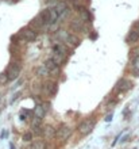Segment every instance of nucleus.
Segmentation results:
<instances>
[{"label":"nucleus","mask_w":139,"mask_h":149,"mask_svg":"<svg viewBox=\"0 0 139 149\" xmlns=\"http://www.w3.org/2000/svg\"><path fill=\"white\" fill-rule=\"evenodd\" d=\"M45 26H46V19H45V14H43V11L41 12V14H38V15L35 16L34 19L28 23V27L33 29L34 31H39V30L43 29Z\"/></svg>","instance_id":"obj_1"},{"label":"nucleus","mask_w":139,"mask_h":149,"mask_svg":"<svg viewBox=\"0 0 139 149\" xmlns=\"http://www.w3.org/2000/svg\"><path fill=\"white\" fill-rule=\"evenodd\" d=\"M72 136V129H70L69 126H65L62 125L59 129L55 130V137L59 140V141H65L68 138Z\"/></svg>","instance_id":"obj_2"},{"label":"nucleus","mask_w":139,"mask_h":149,"mask_svg":"<svg viewBox=\"0 0 139 149\" xmlns=\"http://www.w3.org/2000/svg\"><path fill=\"white\" fill-rule=\"evenodd\" d=\"M19 37L22 39H24V41L31 42V41H35V39H37V31H34L33 29H30L27 26V27H24V29H22V30H20Z\"/></svg>","instance_id":"obj_3"},{"label":"nucleus","mask_w":139,"mask_h":149,"mask_svg":"<svg viewBox=\"0 0 139 149\" xmlns=\"http://www.w3.org/2000/svg\"><path fill=\"white\" fill-rule=\"evenodd\" d=\"M93 129H95V121H93V119H86V121H84L81 125L78 126V132H80V134H82V136L89 134Z\"/></svg>","instance_id":"obj_4"},{"label":"nucleus","mask_w":139,"mask_h":149,"mask_svg":"<svg viewBox=\"0 0 139 149\" xmlns=\"http://www.w3.org/2000/svg\"><path fill=\"white\" fill-rule=\"evenodd\" d=\"M20 71H22V68H20L19 64H11V65L8 67L7 72H6L8 80H15V79L20 74Z\"/></svg>","instance_id":"obj_5"},{"label":"nucleus","mask_w":139,"mask_h":149,"mask_svg":"<svg viewBox=\"0 0 139 149\" xmlns=\"http://www.w3.org/2000/svg\"><path fill=\"white\" fill-rule=\"evenodd\" d=\"M130 88H131V81H128L127 79H120L116 87L113 88V91L115 92H123V91H127Z\"/></svg>","instance_id":"obj_6"},{"label":"nucleus","mask_w":139,"mask_h":149,"mask_svg":"<svg viewBox=\"0 0 139 149\" xmlns=\"http://www.w3.org/2000/svg\"><path fill=\"white\" fill-rule=\"evenodd\" d=\"M43 65H45V68H46L47 71L50 72V74H58L59 73V65H57L51 58L46 60Z\"/></svg>","instance_id":"obj_7"},{"label":"nucleus","mask_w":139,"mask_h":149,"mask_svg":"<svg viewBox=\"0 0 139 149\" xmlns=\"http://www.w3.org/2000/svg\"><path fill=\"white\" fill-rule=\"evenodd\" d=\"M43 91H45V94L47 95H54L57 92V84L55 83H51V81H47L43 84Z\"/></svg>","instance_id":"obj_8"},{"label":"nucleus","mask_w":139,"mask_h":149,"mask_svg":"<svg viewBox=\"0 0 139 149\" xmlns=\"http://www.w3.org/2000/svg\"><path fill=\"white\" fill-rule=\"evenodd\" d=\"M65 42H66V45H68V46L76 47V46H78V45H80V39H78V37L76 36V34H69V36L66 37Z\"/></svg>","instance_id":"obj_9"},{"label":"nucleus","mask_w":139,"mask_h":149,"mask_svg":"<svg viewBox=\"0 0 139 149\" xmlns=\"http://www.w3.org/2000/svg\"><path fill=\"white\" fill-rule=\"evenodd\" d=\"M54 52H57V53H59V54L62 56H68L69 54V50H68V47H66L65 43H62V42H58L54 45Z\"/></svg>","instance_id":"obj_10"},{"label":"nucleus","mask_w":139,"mask_h":149,"mask_svg":"<svg viewBox=\"0 0 139 149\" xmlns=\"http://www.w3.org/2000/svg\"><path fill=\"white\" fill-rule=\"evenodd\" d=\"M70 26L73 29V31H82L84 30V22L81 19H73L70 22Z\"/></svg>","instance_id":"obj_11"},{"label":"nucleus","mask_w":139,"mask_h":149,"mask_svg":"<svg viewBox=\"0 0 139 149\" xmlns=\"http://www.w3.org/2000/svg\"><path fill=\"white\" fill-rule=\"evenodd\" d=\"M80 19L84 22V23H89L91 22V14L86 8H81L80 10Z\"/></svg>","instance_id":"obj_12"},{"label":"nucleus","mask_w":139,"mask_h":149,"mask_svg":"<svg viewBox=\"0 0 139 149\" xmlns=\"http://www.w3.org/2000/svg\"><path fill=\"white\" fill-rule=\"evenodd\" d=\"M127 41H128L130 43H135V42H138V41H139V34L136 33L135 29H132L131 31L128 33V36H127Z\"/></svg>","instance_id":"obj_13"},{"label":"nucleus","mask_w":139,"mask_h":149,"mask_svg":"<svg viewBox=\"0 0 139 149\" xmlns=\"http://www.w3.org/2000/svg\"><path fill=\"white\" fill-rule=\"evenodd\" d=\"M65 56H62V54H59V53H57V52H54L53 53V56H51V60L54 61L57 65H62L64 64V61H65Z\"/></svg>","instance_id":"obj_14"},{"label":"nucleus","mask_w":139,"mask_h":149,"mask_svg":"<svg viewBox=\"0 0 139 149\" xmlns=\"http://www.w3.org/2000/svg\"><path fill=\"white\" fill-rule=\"evenodd\" d=\"M45 114H46V111H45V109H43L42 104H37L34 109V115L37 118H41L42 119L43 117H45Z\"/></svg>","instance_id":"obj_15"},{"label":"nucleus","mask_w":139,"mask_h":149,"mask_svg":"<svg viewBox=\"0 0 139 149\" xmlns=\"http://www.w3.org/2000/svg\"><path fill=\"white\" fill-rule=\"evenodd\" d=\"M43 134H45L46 138H53V137H55V129L51 127V126H46L43 129Z\"/></svg>","instance_id":"obj_16"},{"label":"nucleus","mask_w":139,"mask_h":149,"mask_svg":"<svg viewBox=\"0 0 139 149\" xmlns=\"http://www.w3.org/2000/svg\"><path fill=\"white\" fill-rule=\"evenodd\" d=\"M35 72H37V74H38V76H42V77H49V76H51L50 72H49L46 68H45V65H42V67H38Z\"/></svg>","instance_id":"obj_17"},{"label":"nucleus","mask_w":139,"mask_h":149,"mask_svg":"<svg viewBox=\"0 0 139 149\" xmlns=\"http://www.w3.org/2000/svg\"><path fill=\"white\" fill-rule=\"evenodd\" d=\"M54 8H55V11L58 12V16H59V15H61V14H62V12L65 11L66 8H69V7H68V4H66L65 1H58V3H57V6H55Z\"/></svg>","instance_id":"obj_18"},{"label":"nucleus","mask_w":139,"mask_h":149,"mask_svg":"<svg viewBox=\"0 0 139 149\" xmlns=\"http://www.w3.org/2000/svg\"><path fill=\"white\" fill-rule=\"evenodd\" d=\"M68 36H69V33L66 31V30H58L57 34H55V37L59 39V42H65V39Z\"/></svg>","instance_id":"obj_19"},{"label":"nucleus","mask_w":139,"mask_h":149,"mask_svg":"<svg viewBox=\"0 0 139 149\" xmlns=\"http://www.w3.org/2000/svg\"><path fill=\"white\" fill-rule=\"evenodd\" d=\"M33 149H46V144L43 140H37L33 144Z\"/></svg>","instance_id":"obj_20"},{"label":"nucleus","mask_w":139,"mask_h":149,"mask_svg":"<svg viewBox=\"0 0 139 149\" xmlns=\"http://www.w3.org/2000/svg\"><path fill=\"white\" fill-rule=\"evenodd\" d=\"M132 71L135 72V73H139V56H136V57H134L132 58Z\"/></svg>","instance_id":"obj_21"},{"label":"nucleus","mask_w":139,"mask_h":149,"mask_svg":"<svg viewBox=\"0 0 139 149\" xmlns=\"http://www.w3.org/2000/svg\"><path fill=\"white\" fill-rule=\"evenodd\" d=\"M41 122H42V119H41V118H37L35 117L34 119H33V127H39V126H41Z\"/></svg>","instance_id":"obj_22"},{"label":"nucleus","mask_w":139,"mask_h":149,"mask_svg":"<svg viewBox=\"0 0 139 149\" xmlns=\"http://www.w3.org/2000/svg\"><path fill=\"white\" fill-rule=\"evenodd\" d=\"M7 81H8L7 73H1V74H0V84H6Z\"/></svg>","instance_id":"obj_23"},{"label":"nucleus","mask_w":139,"mask_h":149,"mask_svg":"<svg viewBox=\"0 0 139 149\" xmlns=\"http://www.w3.org/2000/svg\"><path fill=\"white\" fill-rule=\"evenodd\" d=\"M31 140H33V134L31 133H24L23 134V141L28 142V141H31Z\"/></svg>","instance_id":"obj_24"},{"label":"nucleus","mask_w":139,"mask_h":149,"mask_svg":"<svg viewBox=\"0 0 139 149\" xmlns=\"http://www.w3.org/2000/svg\"><path fill=\"white\" fill-rule=\"evenodd\" d=\"M42 106H43V109H45V111L47 113V111H49V103H45V104H42Z\"/></svg>","instance_id":"obj_25"},{"label":"nucleus","mask_w":139,"mask_h":149,"mask_svg":"<svg viewBox=\"0 0 139 149\" xmlns=\"http://www.w3.org/2000/svg\"><path fill=\"white\" fill-rule=\"evenodd\" d=\"M105 121H107V122H111V121H112V115H111V114H109L108 117L105 118Z\"/></svg>","instance_id":"obj_26"},{"label":"nucleus","mask_w":139,"mask_h":149,"mask_svg":"<svg viewBox=\"0 0 139 149\" xmlns=\"http://www.w3.org/2000/svg\"><path fill=\"white\" fill-rule=\"evenodd\" d=\"M135 30H136V33H138V34H139V22H138V23H136V26H135Z\"/></svg>","instance_id":"obj_27"},{"label":"nucleus","mask_w":139,"mask_h":149,"mask_svg":"<svg viewBox=\"0 0 139 149\" xmlns=\"http://www.w3.org/2000/svg\"><path fill=\"white\" fill-rule=\"evenodd\" d=\"M10 146H11V149H15V148H14V145H12V144H10Z\"/></svg>","instance_id":"obj_28"}]
</instances>
